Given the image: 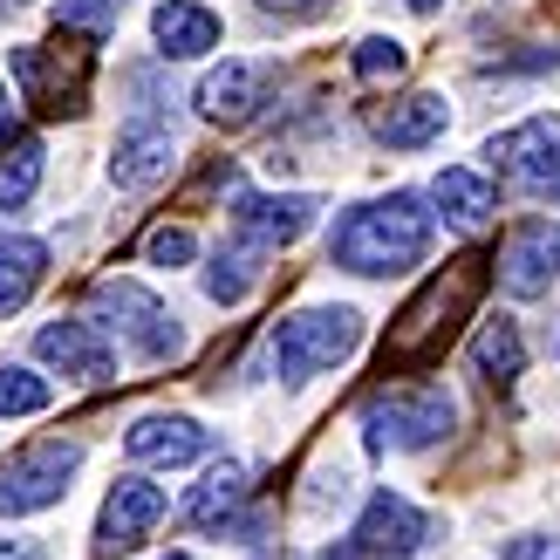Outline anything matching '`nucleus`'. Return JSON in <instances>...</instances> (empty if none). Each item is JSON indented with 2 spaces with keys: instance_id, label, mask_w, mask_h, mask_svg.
Segmentation results:
<instances>
[{
  "instance_id": "16",
  "label": "nucleus",
  "mask_w": 560,
  "mask_h": 560,
  "mask_svg": "<svg viewBox=\"0 0 560 560\" xmlns=\"http://www.w3.org/2000/svg\"><path fill=\"white\" fill-rule=\"evenodd\" d=\"M273 103V62H219L199 82V109L212 124H254Z\"/></svg>"
},
{
  "instance_id": "1",
  "label": "nucleus",
  "mask_w": 560,
  "mask_h": 560,
  "mask_svg": "<svg viewBox=\"0 0 560 560\" xmlns=\"http://www.w3.org/2000/svg\"><path fill=\"white\" fill-rule=\"evenodd\" d=\"M424 254H431V212H424L417 191L362 199V206H349L335 219V233H328V260L342 273H362V280L410 273Z\"/></svg>"
},
{
  "instance_id": "9",
  "label": "nucleus",
  "mask_w": 560,
  "mask_h": 560,
  "mask_svg": "<svg viewBox=\"0 0 560 560\" xmlns=\"http://www.w3.org/2000/svg\"><path fill=\"white\" fill-rule=\"evenodd\" d=\"M8 69L21 82V96L42 109V117H75L82 103H90V55L69 48V62L55 48H35V42H21L8 55Z\"/></svg>"
},
{
  "instance_id": "15",
  "label": "nucleus",
  "mask_w": 560,
  "mask_h": 560,
  "mask_svg": "<svg viewBox=\"0 0 560 560\" xmlns=\"http://www.w3.org/2000/svg\"><path fill=\"white\" fill-rule=\"evenodd\" d=\"M315 199L307 191H240L233 199V226L240 240H254V246H294L307 226H315Z\"/></svg>"
},
{
  "instance_id": "19",
  "label": "nucleus",
  "mask_w": 560,
  "mask_h": 560,
  "mask_svg": "<svg viewBox=\"0 0 560 560\" xmlns=\"http://www.w3.org/2000/svg\"><path fill=\"white\" fill-rule=\"evenodd\" d=\"M444 124H452V103H444L438 90H410V96H397L376 117V137L389 151H424V144L444 137Z\"/></svg>"
},
{
  "instance_id": "27",
  "label": "nucleus",
  "mask_w": 560,
  "mask_h": 560,
  "mask_svg": "<svg viewBox=\"0 0 560 560\" xmlns=\"http://www.w3.org/2000/svg\"><path fill=\"white\" fill-rule=\"evenodd\" d=\"M144 260H151V267H191V260H199V240H191L185 226H158V233L144 240Z\"/></svg>"
},
{
  "instance_id": "29",
  "label": "nucleus",
  "mask_w": 560,
  "mask_h": 560,
  "mask_svg": "<svg viewBox=\"0 0 560 560\" xmlns=\"http://www.w3.org/2000/svg\"><path fill=\"white\" fill-rule=\"evenodd\" d=\"M335 0H260V14H280V21H322Z\"/></svg>"
},
{
  "instance_id": "35",
  "label": "nucleus",
  "mask_w": 560,
  "mask_h": 560,
  "mask_svg": "<svg viewBox=\"0 0 560 560\" xmlns=\"http://www.w3.org/2000/svg\"><path fill=\"white\" fill-rule=\"evenodd\" d=\"M547 560H560V547H553V553H547Z\"/></svg>"
},
{
  "instance_id": "7",
  "label": "nucleus",
  "mask_w": 560,
  "mask_h": 560,
  "mask_svg": "<svg viewBox=\"0 0 560 560\" xmlns=\"http://www.w3.org/2000/svg\"><path fill=\"white\" fill-rule=\"evenodd\" d=\"M486 158H492V172L513 191H526V199H553L560 191V117H526L513 130H499L486 144Z\"/></svg>"
},
{
  "instance_id": "5",
  "label": "nucleus",
  "mask_w": 560,
  "mask_h": 560,
  "mask_svg": "<svg viewBox=\"0 0 560 560\" xmlns=\"http://www.w3.org/2000/svg\"><path fill=\"white\" fill-rule=\"evenodd\" d=\"M90 322H96L103 335H117V342H130L144 362H172V355H185V328H178V315H172V307H164L151 288H137V280H96Z\"/></svg>"
},
{
  "instance_id": "8",
  "label": "nucleus",
  "mask_w": 560,
  "mask_h": 560,
  "mask_svg": "<svg viewBox=\"0 0 560 560\" xmlns=\"http://www.w3.org/2000/svg\"><path fill=\"white\" fill-rule=\"evenodd\" d=\"M137 103L130 109V124H124V137H117V151H109V178H117L124 191H151V185H164L172 178V164H178V130H172V117H151V90L137 82Z\"/></svg>"
},
{
  "instance_id": "13",
  "label": "nucleus",
  "mask_w": 560,
  "mask_h": 560,
  "mask_svg": "<svg viewBox=\"0 0 560 560\" xmlns=\"http://www.w3.org/2000/svg\"><path fill=\"white\" fill-rule=\"evenodd\" d=\"M35 355L75 383H117V349H109V335L96 322H48L35 335Z\"/></svg>"
},
{
  "instance_id": "33",
  "label": "nucleus",
  "mask_w": 560,
  "mask_h": 560,
  "mask_svg": "<svg viewBox=\"0 0 560 560\" xmlns=\"http://www.w3.org/2000/svg\"><path fill=\"white\" fill-rule=\"evenodd\" d=\"M410 8H417V14H438V8H444V0H410Z\"/></svg>"
},
{
  "instance_id": "32",
  "label": "nucleus",
  "mask_w": 560,
  "mask_h": 560,
  "mask_svg": "<svg viewBox=\"0 0 560 560\" xmlns=\"http://www.w3.org/2000/svg\"><path fill=\"white\" fill-rule=\"evenodd\" d=\"M0 560H48V553H35V547H14V540H0Z\"/></svg>"
},
{
  "instance_id": "10",
  "label": "nucleus",
  "mask_w": 560,
  "mask_h": 560,
  "mask_svg": "<svg viewBox=\"0 0 560 560\" xmlns=\"http://www.w3.org/2000/svg\"><path fill=\"white\" fill-rule=\"evenodd\" d=\"M172 513V499H164L158 479H144V471H124L117 486H109L103 499V513H96V553H137L151 534H158V520Z\"/></svg>"
},
{
  "instance_id": "17",
  "label": "nucleus",
  "mask_w": 560,
  "mask_h": 560,
  "mask_svg": "<svg viewBox=\"0 0 560 560\" xmlns=\"http://www.w3.org/2000/svg\"><path fill=\"white\" fill-rule=\"evenodd\" d=\"M246 492H254V486H246V465H240V458H219L206 479L191 486V499H185V513H178V520L191 526V534H240V506H246Z\"/></svg>"
},
{
  "instance_id": "18",
  "label": "nucleus",
  "mask_w": 560,
  "mask_h": 560,
  "mask_svg": "<svg viewBox=\"0 0 560 560\" xmlns=\"http://www.w3.org/2000/svg\"><path fill=\"white\" fill-rule=\"evenodd\" d=\"M151 42L164 62H199L219 48V14L206 0H158L151 8Z\"/></svg>"
},
{
  "instance_id": "26",
  "label": "nucleus",
  "mask_w": 560,
  "mask_h": 560,
  "mask_svg": "<svg viewBox=\"0 0 560 560\" xmlns=\"http://www.w3.org/2000/svg\"><path fill=\"white\" fill-rule=\"evenodd\" d=\"M404 62H410V55H404L397 35H362L355 55H349V69H355L362 82H389V75H404Z\"/></svg>"
},
{
  "instance_id": "31",
  "label": "nucleus",
  "mask_w": 560,
  "mask_h": 560,
  "mask_svg": "<svg viewBox=\"0 0 560 560\" xmlns=\"http://www.w3.org/2000/svg\"><path fill=\"white\" fill-rule=\"evenodd\" d=\"M8 130H14V96H8V82H0V144H8Z\"/></svg>"
},
{
  "instance_id": "30",
  "label": "nucleus",
  "mask_w": 560,
  "mask_h": 560,
  "mask_svg": "<svg viewBox=\"0 0 560 560\" xmlns=\"http://www.w3.org/2000/svg\"><path fill=\"white\" fill-rule=\"evenodd\" d=\"M315 560H370V553H362V540L349 534V540H335V547H322Z\"/></svg>"
},
{
  "instance_id": "20",
  "label": "nucleus",
  "mask_w": 560,
  "mask_h": 560,
  "mask_svg": "<svg viewBox=\"0 0 560 560\" xmlns=\"http://www.w3.org/2000/svg\"><path fill=\"white\" fill-rule=\"evenodd\" d=\"M431 206L452 219L458 233H479L486 219L499 212V191H492L486 172H471V164H444V172L431 178Z\"/></svg>"
},
{
  "instance_id": "24",
  "label": "nucleus",
  "mask_w": 560,
  "mask_h": 560,
  "mask_svg": "<svg viewBox=\"0 0 560 560\" xmlns=\"http://www.w3.org/2000/svg\"><path fill=\"white\" fill-rule=\"evenodd\" d=\"M254 280H260L254 254H226V246H219V254L206 260V294H212L219 307H240L246 294H254Z\"/></svg>"
},
{
  "instance_id": "25",
  "label": "nucleus",
  "mask_w": 560,
  "mask_h": 560,
  "mask_svg": "<svg viewBox=\"0 0 560 560\" xmlns=\"http://www.w3.org/2000/svg\"><path fill=\"white\" fill-rule=\"evenodd\" d=\"M48 404H55L48 376L21 370V362H0V417H42Z\"/></svg>"
},
{
  "instance_id": "6",
  "label": "nucleus",
  "mask_w": 560,
  "mask_h": 560,
  "mask_svg": "<svg viewBox=\"0 0 560 560\" xmlns=\"http://www.w3.org/2000/svg\"><path fill=\"white\" fill-rule=\"evenodd\" d=\"M82 471V444L75 438H35L14 458H0V520L42 513L69 492V479Z\"/></svg>"
},
{
  "instance_id": "21",
  "label": "nucleus",
  "mask_w": 560,
  "mask_h": 560,
  "mask_svg": "<svg viewBox=\"0 0 560 560\" xmlns=\"http://www.w3.org/2000/svg\"><path fill=\"white\" fill-rule=\"evenodd\" d=\"M42 280H48V246L35 233H8V226H0V315L27 307V294H35Z\"/></svg>"
},
{
  "instance_id": "28",
  "label": "nucleus",
  "mask_w": 560,
  "mask_h": 560,
  "mask_svg": "<svg viewBox=\"0 0 560 560\" xmlns=\"http://www.w3.org/2000/svg\"><path fill=\"white\" fill-rule=\"evenodd\" d=\"M62 27H75V35H109V27H117V0H62Z\"/></svg>"
},
{
  "instance_id": "11",
  "label": "nucleus",
  "mask_w": 560,
  "mask_h": 560,
  "mask_svg": "<svg viewBox=\"0 0 560 560\" xmlns=\"http://www.w3.org/2000/svg\"><path fill=\"white\" fill-rule=\"evenodd\" d=\"M355 540H362V553H370V560H410V553H424L438 540V520L424 506H410L404 492L383 486V492H370V506H362Z\"/></svg>"
},
{
  "instance_id": "14",
  "label": "nucleus",
  "mask_w": 560,
  "mask_h": 560,
  "mask_svg": "<svg viewBox=\"0 0 560 560\" xmlns=\"http://www.w3.org/2000/svg\"><path fill=\"white\" fill-rule=\"evenodd\" d=\"M124 452H130L137 465H158V471H172V465L206 458V452H212V431L199 424V417L151 410V417H137V424L124 431Z\"/></svg>"
},
{
  "instance_id": "34",
  "label": "nucleus",
  "mask_w": 560,
  "mask_h": 560,
  "mask_svg": "<svg viewBox=\"0 0 560 560\" xmlns=\"http://www.w3.org/2000/svg\"><path fill=\"white\" fill-rule=\"evenodd\" d=\"M164 560H191V553H164Z\"/></svg>"
},
{
  "instance_id": "22",
  "label": "nucleus",
  "mask_w": 560,
  "mask_h": 560,
  "mask_svg": "<svg viewBox=\"0 0 560 560\" xmlns=\"http://www.w3.org/2000/svg\"><path fill=\"white\" fill-rule=\"evenodd\" d=\"M471 370H479L492 389H506V383H520V370H526V335H520V322H479V335H471Z\"/></svg>"
},
{
  "instance_id": "2",
  "label": "nucleus",
  "mask_w": 560,
  "mask_h": 560,
  "mask_svg": "<svg viewBox=\"0 0 560 560\" xmlns=\"http://www.w3.org/2000/svg\"><path fill=\"white\" fill-rule=\"evenodd\" d=\"M486 254H458L452 267H444L438 280H424V294H417L397 328H389V342H383V376H404V370H424V362H438L444 349H452V335L465 322V307L479 301L486 288Z\"/></svg>"
},
{
  "instance_id": "12",
  "label": "nucleus",
  "mask_w": 560,
  "mask_h": 560,
  "mask_svg": "<svg viewBox=\"0 0 560 560\" xmlns=\"http://www.w3.org/2000/svg\"><path fill=\"white\" fill-rule=\"evenodd\" d=\"M492 267H499V288H506L513 301L547 294L560 280V219H520Z\"/></svg>"
},
{
  "instance_id": "3",
  "label": "nucleus",
  "mask_w": 560,
  "mask_h": 560,
  "mask_svg": "<svg viewBox=\"0 0 560 560\" xmlns=\"http://www.w3.org/2000/svg\"><path fill=\"white\" fill-rule=\"evenodd\" d=\"M362 431L376 452H431L458 431V397L444 383H383L362 397Z\"/></svg>"
},
{
  "instance_id": "4",
  "label": "nucleus",
  "mask_w": 560,
  "mask_h": 560,
  "mask_svg": "<svg viewBox=\"0 0 560 560\" xmlns=\"http://www.w3.org/2000/svg\"><path fill=\"white\" fill-rule=\"evenodd\" d=\"M362 349V315L355 307H301V315H280L267 335V355L288 383H307L322 370H342Z\"/></svg>"
},
{
  "instance_id": "23",
  "label": "nucleus",
  "mask_w": 560,
  "mask_h": 560,
  "mask_svg": "<svg viewBox=\"0 0 560 560\" xmlns=\"http://www.w3.org/2000/svg\"><path fill=\"white\" fill-rule=\"evenodd\" d=\"M42 172H48L42 137H14V144H0V212H21L27 199H35Z\"/></svg>"
}]
</instances>
